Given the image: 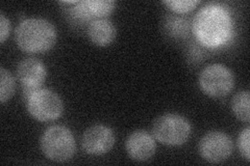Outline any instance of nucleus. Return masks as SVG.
<instances>
[{
	"label": "nucleus",
	"mask_w": 250,
	"mask_h": 166,
	"mask_svg": "<svg viewBox=\"0 0 250 166\" xmlns=\"http://www.w3.org/2000/svg\"><path fill=\"white\" fill-rule=\"evenodd\" d=\"M47 77V70L41 60L37 58L22 59L17 67V78L23 94L27 100L34 92L42 90Z\"/></svg>",
	"instance_id": "7"
},
{
	"label": "nucleus",
	"mask_w": 250,
	"mask_h": 166,
	"mask_svg": "<svg viewBox=\"0 0 250 166\" xmlns=\"http://www.w3.org/2000/svg\"><path fill=\"white\" fill-rule=\"evenodd\" d=\"M199 153L210 163H220L231 155L233 144L231 138L221 131L207 133L199 142Z\"/></svg>",
	"instance_id": "8"
},
{
	"label": "nucleus",
	"mask_w": 250,
	"mask_h": 166,
	"mask_svg": "<svg viewBox=\"0 0 250 166\" xmlns=\"http://www.w3.org/2000/svg\"><path fill=\"white\" fill-rule=\"evenodd\" d=\"M249 139H250V129L246 128L245 130H243L240 133L239 138H238V147L242 156L245 158V160L247 162L250 161Z\"/></svg>",
	"instance_id": "16"
},
{
	"label": "nucleus",
	"mask_w": 250,
	"mask_h": 166,
	"mask_svg": "<svg viewBox=\"0 0 250 166\" xmlns=\"http://www.w3.org/2000/svg\"><path fill=\"white\" fill-rule=\"evenodd\" d=\"M193 31L198 42L208 48L224 45L233 33L229 11L219 4L202 7L194 18Z\"/></svg>",
	"instance_id": "1"
},
{
	"label": "nucleus",
	"mask_w": 250,
	"mask_h": 166,
	"mask_svg": "<svg viewBox=\"0 0 250 166\" xmlns=\"http://www.w3.org/2000/svg\"><path fill=\"white\" fill-rule=\"evenodd\" d=\"M29 114L39 122L58 120L64 111V104L58 93L50 90L42 89L34 92L26 100Z\"/></svg>",
	"instance_id": "6"
},
{
	"label": "nucleus",
	"mask_w": 250,
	"mask_h": 166,
	"mask_svg": "<svg viewBox=\"0 0 250 166\" xmlns=\"http://www.w3.org/2000/svg\"><path fill=\"white\" fill-rule=\"evenodd\" d=\"M11 23L9 19H6L3 13L0 14V43L3 44L7 37L10 36Z\"/></svg>",
	"instance_id": "17"
},
{
	"label": "nucleus",
	"mask_w": 250,
	"mask_h": 166,
	"mask_svg": "<svg viewBox=\"0 0 250 166\" xmlns=\"http://www.w3.org/2000/svg\"><path fill=\"white\" fill-rule=\"evenodd\" d=\"M15 79L13 75L4 68L0 69V102L4 104L15 92Z\"/></svg>",
	"instance_id": "14"
},
{
	"label": "nucleus",
	"mask_w": 250,
	"mask_h": 166,
	"mask_svg": "<svg viewBox=\"0 0 250 166\" xmlns=\"http://www.w3.org/2000/svg\"><path fill=\"white\" fill-rule=\"evenodd\" d=\"M125 148L131 159L144 162L152 158L156 146L153 137L149 133L144 130H137L128 136Z\"/></svg>",
	"instance_id": "11"
},
{
	"label": "nucleus",
	"mask_w": 250,
	"mask_h": 166,
	"mask_svg": "<svg viewBox=\"0 0 250 166\" xmlns=\"http://www.w3.org/2000/svg\"><path fill=\"white\" fill-rule=\"evenodd\" d=\"M117 36V30L113 22L107 19H99L88 25V37L90 41L99 47L111 45Z\"/></svg>",
	"instance_id": "12"
},
{
	"label": "nucleus",
	"mask_w": 250,
	"mask_h": 166,
	"mask_svg": "<svg viewBox=\"0 0 250 166\" xmlns=\"http://www.w3.org/2000/svg\"><path fill=\"white\" fill-rule=\"evenodd\" d=\"M163 3L178 14H186L193 11L199 4L197 0H167Z\"/></svg>",
	"instance_id": "15"
},
{
	"label": "nucleus",
	"mask_w": 250,
	"mask_h": 166,
	"mask_svg": "<svg viewBox=\"0 0 250 166\" xmlns=\"http://www.w3.org/2000/svg\"><path fill=\"white\" fill-rule=\"evenodd\" d=\"M113 0H85L76 1L72 7H69V16L74 23L88 25L91 22L104 19L111 15L115 9Z\"/></svg>",
	"instance_id": "9"
},
{
	"label": "nucleus",
	"mask_w": 250,
	"mask_h": 166,
	"mask_svg": "<svg viewBox=\"0 0 250 166\" xmlns=\"http://www.w3.org/2000/svg\"><path fill=\"white\" fill-rule=\"evenodd\" d=\"M115 145V135L111 128L104 125H94L85 130L82 139L84 152L100 156L108 153Z\"/></svg>",
	"instance_id": "10"
},
{
	"label": "nucleus",
	"mask_w": 250,
	"mask_h": 166,
	"mask_svg": "<svg viewBox=\"0 0 250 166\" xmlns=\"http://www.w3.org/2000/svg\"><path fill=\"white\" fill-rule=\"evenodd\" d=\"M250 94L248 91L239 92L231 101V109L240 121L248 123L250 121L249 113Z\"/></svg>",
	"instance_id": "13"
},
{
	"label": "nucleus",
	"mask_w": 250,
	"mask_h": 166,
	"mask_svg": "<svg viewBox=\"0 0 250 166\" xmlns=\"http://www.w3.org/2000/svg\"><path fill=\"white\" fill-rule=\"evenodd\" d=\"M201 91L212 98L228 96L234 86L231 71L221 64H213L202 70L199 76Z\"/></svg>",
	"instance_id": "5"
},
{
	"label": "nucleus",
	"mask_w": 250,
	"mask_h": 166,
	"mask_svg": "<svg viewBox=\"0 0 250 166\" xmlns=\"http://www.w3.org/2000/svg\"><path fill=\"white\" fill-rule=\"evenodd\" d=\"M19 48L26 53H44L57 41V31L49 21L42 18L23 20L15 33Z\"/></svg>",
	"instance_id": "2"
},
{
	"label": "nucleus",
	"mask_w": 250,
	"mask_h": 166,
	"mask_svg": "<svg viewBox=\"0 0 250 166\" xmlns=\"http://www.w3.org/2000/svg\"><path fill=\"white\" fill-rule=\"evenodd\" d=\"M41 149L48 159L66 162L75 154L76 145L71 131L62 126H52L41 137Z\"/></svg>",
	"instance_id": "4"
},
{
	"label": "nucleus",
	"mask_w": 250,
	"mask_h": 166,
	"mask_svg": "<svg viewBox=\"0 0 250 166\" xmlns=\"http://www.w3.org/2000/svg\"><path fill=\"white\" fill-rule=\"evenodd\" d=\"M154 138L162 145L177 147L188 141L191 135V125L181 114L166 113L159 116L153 123Z\"/></svg>",
	"instance_id": "3"
}]
</instances>
